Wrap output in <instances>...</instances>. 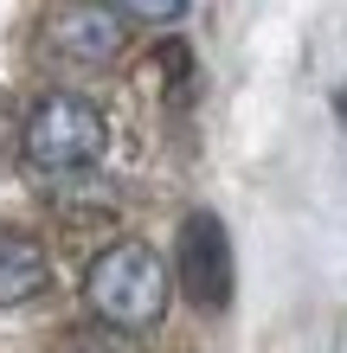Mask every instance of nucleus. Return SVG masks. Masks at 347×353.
Masks as SVG:
<instances>
[{
	"label": "nucleus",
	"mask_w": 347,
	"mask_h": 353,
	"mask_svg": "<svg viewBox=\"0 0 347 353\" xmlns=\"http://www.w3.org/2000/svg\"><path fill=\"white\" fill-rule=\"evenodd\" d=\"M84 296H90V315L103 327H116V334H155L161 315H168L174 276L155 257V244L122 238L110 251H97L90 276H84Z\"/></svg>",
	"instance_id": "nucleus-2"
},
{
	"label": "nucleus",
	"mask_w": 347,
	"mask_h": 353,
	"mask_svg": "<svg viewBox=\"0 0 347 353\" xmlns=\"http://www.w3.org/2000/svg\"><path fill=\"white\" fill-rule=\"evenodd\" d=\"M129 39V13L116 7H65L52 19V46L71 58V65H110Z\"/></svg>",
	"instance_id": "nucleus-4"
},
{
	"label": "nucleus",
	"mask_w": 347,
	"mask_h": 353,
	"mask_svg": "<svg viewBox=\"0 0 347 353\" xmlns=\"http://www.w3.org/2000/svg\"><path fill=\"white\" fill-rule=\"evenodd\" d=\"M110 148V122L90 97L77 90H46L26 110V129H19V154L26 168L46 180V186H65V180H84L97 174V161Z\"/></svg>",
	"instance_id": "nucleus-1"
},
{
	"label": "nucleus",
	"mask_w": 347,
	"mask_h": 353,
	"mask_svg": "<svg viewBox=\"0 0 347 353\" xmlns=\"http://www.w3.org/2000/svg\"><path fill=\"white\" fill-rule=\"evenodd\" d=\"M335 110H341V122H347V90H341V97H335Z\"/></svg>",
	"instance_id": "nucleus-7"
},
{
	"label": "nucleus",
	"mask_w": 347,
	"mask_h": 353,
	"mask_svg": "<svg viewBox=\"0 0 347 353\" xmlns=\"http://www.w3.org/2000/svg\"><path fill=\"white\" fill-rule=\"evenodd\" d=\"M52 289V257L46 244L32 232H13V225H0V308H19L32 296H46Z\"/></svg>",
	"instance_id": "nucleus-5"
},
{
	"label": "nucleus",
	"mask_w": 347,
	"mask_h": 353,
	"mask_svg": "<svg viewBox=\"0 0 347 353\" xmlns=\"http://www.w3.org/2000/svg\"><path fill=\"white\" fill-rule=\"evenodd\" d=\"M193 0H122V13L141 19V26H168V19H180Z\"/></svg>",
	"instance_id": "nucleus-6"
},
{
	"label": "nucleus",
	"mask_w": 347,
	"mask_h": 353,
	"mask_svg": "<svg viewBox=\"0 0 347 353\" xmlns=\"http://www.w3.org/2000/svg\"><path fill=\"white\" fill-rule=\"evenodd\" d=\"M174 270H180V289H187L193 308H206V315H219V308L232 302V238H226V219L219 212H187L180 219V244H174Z\"/></svg>",
	"instance_id": "nucleus-3"
}]
</instances>
